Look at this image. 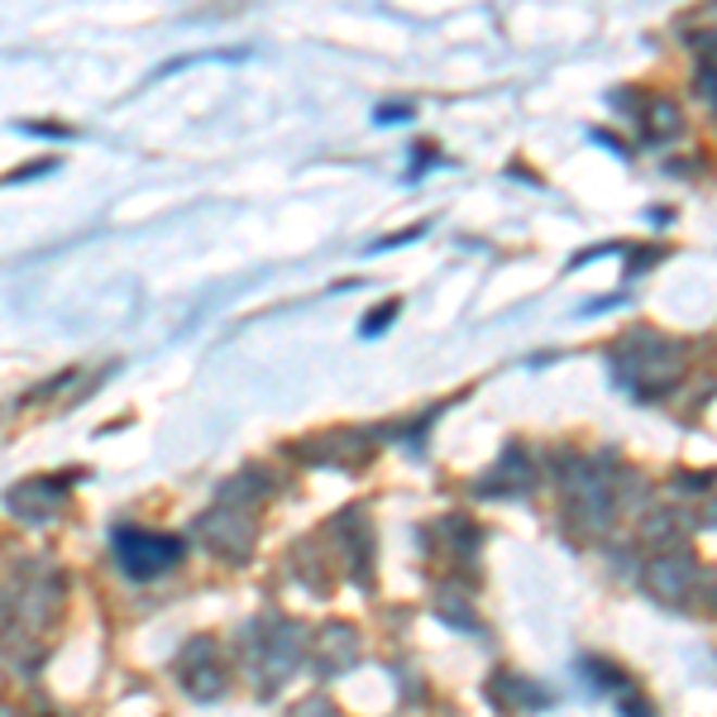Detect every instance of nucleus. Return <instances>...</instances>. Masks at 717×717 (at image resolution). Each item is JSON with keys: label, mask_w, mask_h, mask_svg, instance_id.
<instances>
[{"label": "nucleus", "mask_w": 717, "mask_h": 717, "mask_svg": "<svg viewBox=\"0 0 717 717\" xmlns=\"http://www.w3.org/2000/svg\"><path fill=\"white\" fill-rule=\"evenodd\" d=\"M115 559L135 574V579H153V574H163L167 565L183 559V541H177V536H149V531H129V526H120L115 531Z\"/></svg>", "instance_id": "obj_1"}, {"label": "nucleus", "mask_w": 717, "mask_h": 717, "mask_svg": "<svg viewBox=\"0 0 717 717\" xmlns=\"http://www.w3.org/2000/svg\"><path fill=\"white\" fill-rule=\"evenodd\" d=\"M20 129H24V135H43V139H67L72 135L67 125H20Z\"/></svg>", "instance_id": "obj_2"}]
</instances>
